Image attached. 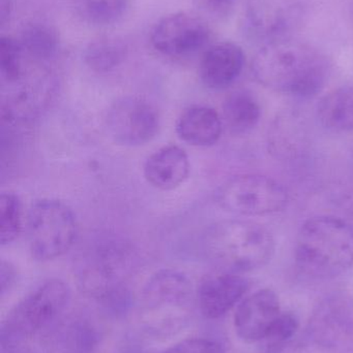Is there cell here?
Instances as JSON below:
<instances>
[{
    "instance_id": "obj_1",
    "label": "cell",
    "mask_w": 353,
    "mask_h": 353,
    "mask_svg": "<svg viewBox=\"0 0 353 353\" xmlns=\"http://www.w3.org/2000/svg\"><path fill=\"white\" fill-rule=\"evenodd\" d=\"M252 72L259 84L292 97H315L329 80L331 65L321 52L298 41L269 43L255 56Z\"/></svg>"
},
{
    "instance_id": "obj_2",
    "label": "cell",
    "mask_w": 353,
    "mask_h": 353,
    "mask_svg": "<svg viewBox=\"0 0 353 353\" xmlns=\"http://www.w3.org/2000/svg\"><path fill=\"white\" fill-rule=\"evenodd\" d=\"M300 273L317 280L345 274L353 265V226L336 216H316L300 226L294 248Z\"/></svg>"
},
{
    "instance_id": "obj_3",
    "label": "cell",
    "mask_w": 353,
    "mask_h": 353,
    "mask_svg": "<svg viewBox=\"0 0 353 353\" xmlns=\"http://www.w3.org/2000/svg\"><path fill=\"white\" fill-rule=\"evenodd\" d=\"M207 254L236 273L256 271L269 265L276 241L265 226L251 220H226L211 226L204 236Z\"/></svg>"
},
{
    "instance_id": "obj_4",
    "label": "cell",
    "mask_w": 353,
    "mask_h": 353,
    "mask_svg": "<svg viewBox=\"0 0 353 353\" xmlns=\"http://www.w3.org/2000/svg\"><path fill=\"white\" fill-rule=\"evenodd\" d=\"M70 301V288L59 279L48 280L21 300L1 325V348L10 352L21 342L49 327Z\"/></svg>"
},
{
    "instance_id": "obj_5",
    "label": "cell",
    "mask_w": 353,
    "mask_h": 353,
    "mask_svg": "<svg viewBox=\"0 0 353 353\" xmlns=\"http://www.w3.org/2000/svg\"><path fill=\"white\" fill-rule=\"evenodd\" d=\"M26 232L33 259L53 261L66 254L78 240V220L72 208L64 201L41 199L29 209Z\"/></svg>"
},
{
    "instance_id": "obj_6",
    "label": "cell",
    "mask_w": 353,
    "mask_h": 353,
    "mask_svg": "<svg viewBox=\"0 0 353 353\" xmlns=\"http://www.w3.org/2000/svg\"><path fill=\"white\" fill-rule=\"evenodd\" d=\"M135 263L132 246L111 234H101L87 245L79 265V280L85 292L99 300L110 290L124 285Z\"/></svg>"
},
{
    "instance_id": "obj_7",
    "label": "cell",
    "mask_w": 353,
    "mask_h": 353,
    "mask_svg": "<svg viewBox=\"0 0 353 353\" xmlns=\"http://www.w3.org/2000/svg\"><path fill=\"white\" fill-rule=\"evenodd\" d=\"M216 201L229 213L259 217L284 211L290 197L279 181L258 174H246L233 176L222 184L216 193Z\"/></svg>"
},
{
    "instance_id": "obj_8",
    "label": "cell",
    "mask_w": 353,
    "mask_h": 353,
    "mask_svg": "<svg viewBox=\"0 0 353 353\" xmlns=\"http://www.w3.org/2000/svg\"><path fill=\"white\" fill-rule=\"evenodd\" d=\"M105 125L110 138L126 147H139L151 142L160 128L157 109L146 99L124 97L108 109Z\"/></svg>"
},
{
    "instance_id": "obj_9",
    "label": "cell",
    "mask_w": 353,
    "mask_h": 353,
    "mask_svg": "<svg viewBox=\"0 0 353 353\" xmlns=\"http://www.w3.org/2000/svg\"><path fill=\"white\" fill-rule=\"evenodd\" d=\"M211 39L207 23L197 14L178 12L164 17L151 35L153 47L169 57L192 55L204 48Z\"/></svg>"
},
{
    "instance_id": "obj_10",
    "label": "cell",
    "mask_w": 353,
    "mask_h": 353,
    "mask_svg": "<svg viewBox=\"0 0 353 353\" xmlns=\"http://www.w3.org/2000/svg\"><path fill=\"white\" fill-rule=\"evenodd\" d=\"M281 313L279 296L273 290H257L238 304L234 314L236 335L245 343L263 341Z\"/></svg>"
},
{
    "instance_id": "obj_11",
    "label": "cell",
    "mask_w": 353,
    "mask_h": 353,
    "mask_svg": "<svg viewBox=\"0 0 353 353\" xmlns=\"http://www.w3.org/2000/svg\"><path fill=\"white\" fill-rule=\"evenodd\" d=\"M250 288L247 278L236 272L211 276L201 283L198 304L201 313L209 319H221L240 304Z\"/></svg>"
},
{
    "instance_id": "obj_12",
    "label": "cell",
    "mask_w": 353,
    "mask_h": 353,
    "mask_svg": "<svg viewBox=\"0 0 353 353\" xmlns=\"http://www.w3.org/2000/svg\"><path fill=\"white\" fill-rule=\"evenodd\" d=\"M244 50L232 41H222L209 47L200 60L201 82L213 90H224L231 86L244 70Z\"/></svg>"
},
{
    "instance_id": "obj_13",
    "label": "cell",
    "mask_w": 353,
    "mask_h": 353,
    "mask_svg": "<svg viewBox=\"0 0 353 353\" xmlns=\"http://www.w3.org/2000/svg\"><path fill=\"white\" fill-rule=\"evenodd\" d=\"M190 171L188 154L175 145H168L155 151L143 167V175L147 183L163 191L173 190L184 184Z\"/></svg>"
},
{
    "instance_id": "obj_14",
    "label": "cell",
    "mask_w": 353,
    "mask_h": 353,
    "mask_svg": "<svg viewBox=\"0 0 353 353\" xmlns=\"http://www.w3.org/2000/svg\"><path fill=\"white\" fill-rule=\"evenodd\" d=\"M223 128L222 116L215 109L198 105L184 110L175 125L176 134L182 142L202 148L217 144Z\"/></svg>"
},
{
    "instance_id": "obj_15",
    "label": "cell",
    "mask_w": 353,
    "mask_h": 353,
    "mask_svg": "<svg viewBox=\"0 0 353 353\" xmlns=\"http://www.w3.org/2000/svg\"><path fill=\"white\" fill-rule=\"evenodd\" d=\"M192 284L186 274L173 269L153 274L143 288V301L149 308L180 306L190 298Z\"/></svg>"
},
{
    "instance_id": "obj_16",
    "label": "cell",
    "mask_w": 353,
    "mask_h": 353,
    "mask_svg": "<svg viewBox=\"0 0 353 353\" xmlns=\"http://www.w3.org/2000/svg\"><path fill=\"white\" fill-rule=\"evenodd\" d=\"M319 123L337 134L353 132V85L339 87L321 97L316 108Z\"/></svg>"
},
{
    "instance_id": "obj_17",
    "label": "cell",
    "mask_w": 353,
    "mask_h": 353,
    "mask_svg": "<svg viewBox=\"0 0 353 353\" xmlns=\"http://www.w3.org/2000/svg\"><path fill=\"white\" fill-rule=\"evenodd\" d=\"M342 299H329L315 314L313 325L323 341H340L353 334V308Z\"/></svg>"
},
{
    "instance_id": "obj_18",
    "label": "cell",
    "mask_w": 353,
    "mask_h": 353,
    "mask_svg": "<svg viewBox=\"0 0 353 353\" xmlns=\"http://www.w3.org/2000/svg\"><path fill=\"white\" fill-rule=\"evenodd\" d=\"M224 126L233 134L252 132L261 119V107L250 91L238 90L230 93L222 105Z\"/></svg>"
},
{
    "instance_id": "obj_19",
    "label": "cell",
    "mask_w": 353,
    "mask_h": 353,
    "mask_svg": "<svg viewBox=\"0 0 353 353\" xmlns=\"http://www.w3.org/2000/svg\"><path fill=\"white\" fill-rule=\"evenodd\" d=\"M58 330L56 347L62 353H93L99 345V331L86 319H74Z\"/></svg>"
},
{
    "instance_id": "obj_20",
    "label": "cell",
    "mask_w": 353,
    "mask_h": 353,
    "mask_svg": "<svg viewBox=\"0 0 353 353\" xmlns=\"http://www.w3.org/2000/svg\"><path fill=\"white\" fill-rule=\"evenodd\" d=\"M128 46L120 37H101L87 45L84 59L87 65L97 72H107L124 62Z\"/></svg>"
},
{
    "instance_id": "obj_21",
    "label": "cell",
    "mask_w": 353,
    "mask_h": 353,
    "mask_svg": "<svg viewBox=\"0 0 353 353\" xmlns=\"http://www.w3.org/2000/svg\"><path fill=\"white\" fill-rule=\"evenodd\" d=\"M131 0H72L77 17L93 26L118 22L128 12Z\"/></svg>"
},
{
    "instance_id": "obj_22",
    "label": "cell",
    "mask_w": 353,
    "mask_h": 353,
    "mask_svg": "<svg viewBox=\"0 0 353 353\" xmlns=\"http://www.w3.org/2000/svg\"><path fill=\"white\" fill-rule=\"evenodd\" d=\"M19 41L24 52L43 61L54 57L59 48L55 29L43 23H31L24 26Z\"/></svg>"
},
{
    "instance_id": "obj_23",
    "label": "cell",
    "mask_w": 353,
    "mask_h": 353,
    "mask_svg": "<svg viewBox=\"0 0 353 353\" xmlns=\"http://www.w3.org/2000/svg\"><path fill=\"white\" fill-rule=\"evenodd\" d=\"M0 243L2 246H6L18 239L23 228L22 201L16 193H2L0 197Z\"/></svg>"
},
{
    "instance_id": "obj_24",
    "label": "cell",
    "mask_w": 353,
    "mask_h": 353,
    "mask_svg": "<svg viewBox=\"0 0 353 353\" xmlns=\"http://www.w3.org/2000/svg\"><path fill=\"white\" fill-rule=\"evenodd\" d=\"M23 50L19 39L12 37H2L0 39V68L4 83L8 87L14 86L23 80Z\"/></svg>"
},
{
    "instance_id": "obj_25",
    "label": "cell",
    "mask_w": 353,
    "mask_h": 353,
    "mask_svg": "<svg viewBox=\"0 0 353 353\" xmlns=\"http://www.w3.org/2000/svg\"><path fill=\"white\" fill-rule=\"evenodd\" d=\"M300 323L298 317L292 312H282L274 323L265 342V353H280L298 332Z\"/></svg>"
},
{
    "instance_id": "obj_26",
    "label": "cell",
    "mask_w": 353,
    "mask_h": 353,
    "mask_svg": "<svg viewBox=\"0 0 353 353\" xmlns=\"http://www.w3.org/2000/svg\"><path fill=\"white\" fill-rule=\"evenodd\" d=\"M104 310L114 317L126 315L133 305V296L126 285L120 286L110 290L97 300Z\"/></svg>"
},
{
    "instance_id": "obj_27",
    "label": "cell",
    "mask_w": 353,
    "mask_h": 353,
    "mask_svg": "<svg viewBox=\"0 0 353 353\" xmlns=\"http://www.w3.org/2000/svg\"><path fill=\"white\" fill-rule=\"evenodd\" d=\"M163 353H225V350L215 340L192 338L175 344Z\"/></svg>"
},
{
    "instance_id": "obj_28",
    "label": "cell",
    "mask_w": 353,
    "mask_h": 353,
    "mask_svg": "<svg viewBox=\"0 0 353 353\" xmlns=\"http://www.w3.org/2000/svg\"><path fill=\"white\" fill-rule=\"evenodd\" d=\"M202 12L213 17L225 16L233 6L234 0H195Z\"/></svg>"
},
{
    "instance_id": "obj_29",
    "label": "cell",
    "mask_w": 353,
    "mask_h": 353,
    "mask_svg": "<svg viewBox=\"0 0 353 353\" xmlns=\"http://www.w3.org/2000/svg\"><path fill=\"white\" fill-rule=\"evenodd\" d=\"M17 271L14 265L8 261H1V268H0V290H1V296H6L12 286L16 283Z\"/></svg>"
},
{
    "instance_id": "obj_30",
    "label": "cell",
    "mask_w": 353,
    "mask_h": 353,
    "mask_svg": "<svg viewBox=\"0 0 353 353\" xmlns=\"http://www.w3.org/2000/svg\"><path fill=\"white\" fill-rule=\"evenodd\" d=\"M336 207L344 216L353 219V188H348L341 191L336 196Z\"/></svg>"
}]
</instances>
